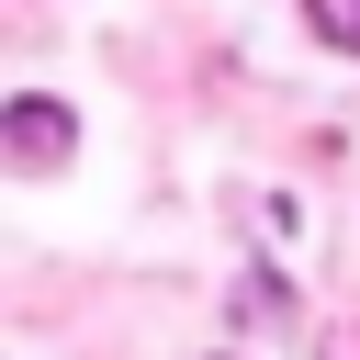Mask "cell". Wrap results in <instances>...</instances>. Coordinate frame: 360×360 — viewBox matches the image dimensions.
Returning a JSON list of instances; mask_svg holds the SVG:
<instances>
[{"instance_id":"1","label":"cell","mask_w":360,"mask_h":360,"mask_svg":"<svg viewBox=\"0 0 360 360\" xmlns=\"http://www.w3.org/2000/svg\"><path fill=\"white\" fill-rule=\"evenodd\" d=\"M68 146H79V112H68L56 90H22V101L0 112V158H11V169H34V180H45Z\"/></svg>"},{"instance_id":"2","label":"cell","mask_w":360,"mask_h":360,"mask_svg":"<svg viewBox=\"0 0 360 360\" xmlns=\"http://www.w3.org/2000/svg\"><path fill=\"white\" fill-rule=\"evenodd\" d=\"M304 22H315L326 45H349V56H360V0H304Z\"/></svg>"}]
</instances>
